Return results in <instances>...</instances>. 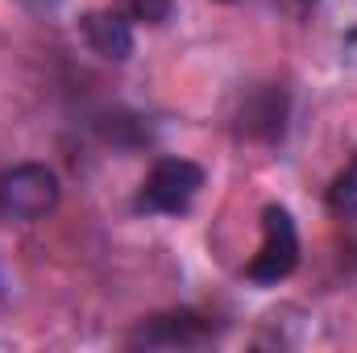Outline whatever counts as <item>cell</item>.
I'll list each match as a JSON object with an SVG mask.
<instances>
[{"label": "cell", "instance_id": "obj_1", "mask_svg": "<svg viewBox=\"0 0 357 353\" xmlns=\"http://www.w3.org/2000/svg\"><path fill=\"white\" fill-rule=\"evenodd\" d=\"M204 191V167L191 158H158L133 191L137 216H178Z\"/></svg>", "mask_w": 357, "mask_h": 353}, {"label": "cell", "instance_id": "obj_2", "mask_svg": "<svg viewBox=\"0 0 357 353\" xmlns=\"http://www.w3.org/2000/svg\"><path fill=\"white\" fill-rule=\"evenodd\" d=\"M299 266V229L295 216L282 204H266L262 208V241L254 250V258L245 262V278L254 287H278L282 278H291Z\"/></svg>", "mask_w": 357, "mask_h": 353}, {"label": "cell", "instance_id": "obj_3", "mask_svg": "<svg viewBox=\"0 0 357 353\" xmlns=\"http://www.w3.org/2000/svg\"><path fill=\"white\" fill-rule=\"evenodd\" d=\"M63 200V183L50 167L42 163H21L13 171L0 175V216L33 225L42 216H50Z\"/></svg>", "mask_w": 357, "mask_h": 353}, {"label": "cell", "instance_id": "obj_4", "mask_svg": "<svg viewBox=\"0 0 357 353\" xmlns=\"http://www.w3.org/2000/svg\"><path fill=\"white\" fill-rule=\"evenodd\" d=\"M208 341H212V324L199 312H191V308L158 312V316L142 320L129 333V345L133 350H199Z\"/></svg>", "mask_w": 357, "mask_h": 353}, {"label": "cell", "instance_id": "obj_5", "mask_svg": "<svg viewBox=\"0 0 357 353\" xmlns=\"http://www.w3.org/2000/svg\"><path fill=\"white\" fill-rule=\"evenodd\" d=\"M79 33L88 42L91 54L108 59V63H125L133 54V21L125 17V8H91L79 17Z\"/></svg>", "mask_w": 357, "mask_h": 353}, {"label": "cell", "instance_id": "obj_6", "mask_svg": "<svg viewBox=\"0 0 357 353\" xmlns=\"http://www.w3.org/2000/svg\"><path fill=\"white\" fill-rule=\"evenodd\" d=\"M237 125H241V133L254 137V142H274V137H282V125H287V91L262 88V91H254V96H245Z\"/></svg>", "mask_w": 357, "mask_h": 353}, {"label": "cell", "instance_id": "obj_7", "mask_svg": "<svg viewBox=\"0 0 357 353\" xmlns=\"http://www.w3.org/2000/svg\"><path fill=\"white\" fill-rule=\"evenodd\" d=\"M324 200H328V208H333L337 216H357V154L333 175Z\"/></svg>", "mask_w": 357, "mask_h": 353}, {"label": "cell", "instance_id": "obj_8", "mask_svg": "<svg viewBox=\"0 0 357 353\" xmlns=\"http://www.w3.org/2000/svg\"><path fill=\"white\" fill-rule=\"evenodd\" d=\"M121 8L133 25H167L175 13V0H121Z\"/></svg>", "mask_w": 357, "mask_h": 353}, {"label": "cell", "instance_id": "obj_9", "mask_svg": "<svg viewBox=\"0 0 357 353\" xmlns=\"http://www.w3.org/2000/svg\"><path fill=\"white\" fill-rule=\"evenodd\" d=\"M341 54H345V63H357V29L341 42Z\"/></svg>", "mask_w": 357, "mask_h": 353}, {"label": "cell", "instance_id": "obj_10", "mask_svg": "<svg viewBox=\"0 0 357 353\" xmlns=\"http://www.w3.org/2000/svg\"><path fill=\"white\" fill-rule=\"evenodd\" d=\"M220 4H233V0H220Z\"/></svg>", "mask_w": 357, "mask_h": 353}, {"label": "cell", "instance_id": "obj_11", "mask_svg": "<svg viewBox=\"0 0 357 353\" xmlns=\"http://www.w3.org/2000/svg\"><path fill=\"white\" fill-rule=\"evenodd\" d=\"M303 4H312V0H303Z\"/></svg>", "mask_w": 357, "mask_h": 353}]
</instances>
